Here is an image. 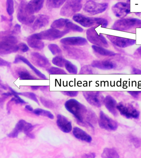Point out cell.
<instances>
[{
	"instance_id": "44dd1931",
	"label": "cell",
	"mask_w": 141,
	"mask_h": 158,
	"mask_svg": "<svg viewBox=\"0 0 141 158\" xmlns=\"http://www.w3.org/2000/svg\"><path fill=\"white\" fill-rule=\"evenodd\" d=\"M50 18L48 16L40 15L35 17L33 23L32 29L34 31L39 30L48 25Z\"/></svg>"
},
{
	"instance_id": "7dc6e473",
	"label": "cell",
	"mask_w": 141,
	"mask_h": 158,
	"mask_svg": "<svg viewBox=\"0 0 141 158\" xmlns=\"http://www.w3.org/2000/svg\"><path fill=\"white\" fill-rule=\"evenodd\" d=\"M132 73L135 74H141V70L138 69L133 68L132 69Z\"/></svg>"
},
{
	"instance_id": "681fc988",
	"label": "cell",
	"mask_w": 141,
	"mask_h": 158,
	"mask_svg": "<svg viewBox=\"0 0 141 158\" xmlns=\"http://www.w3.org/2000/svg\"><path fill=\"white\" fill-rule=\"evenodd\" d=\"M25 108L27 109V110H28V111H33V110H34L33 108L32 107V106H31L30 105H26V106H25Z\"/></svg>"
},
{
	"instance_id": "ac0fdd59",
	"label": "cell",
	"mask_w": 141,
	"mask_h": 158,
	"mask_svg": "<svg viewBox=\"0 0 141 158\" xmlns=\"http://www.w3.org/2000/svg\"><path fill=\"white\" fill-rule=\"evenodd\" d=\"M60 43L65 46H82L86 45L88 41L86 39L81 37H71L61 39Z\"/></svg>"
},
{
	"instance_id": "d6a6232c",
	"label": "cell",
	"mask_w": 141,
	"mask_h": 158,
	"mask_svg": "<svg viewBox=\"0 0 141 158\" xmlns=\"http://www.w3.org/2000/svg\"><path fill=\"white\" fill-rule=\"evenodd\" d=\"M64 28L65 29L69 30V31H74L82 32L83 31V28L79 27V26L74 24L72 22L70 21L69 20L66 24Z\"/></svg>"
},
{
	"instance_id": "816d5d0a",
	"label": "cell",
	"mask_w": 141,
	"mask_h": 158,
	"mask_svg": "<svg viewBox=\"0 0 141 158\" xmlns=\"http://www.w3.org/2000/svg\"><path fill=\"white\" fill-rule=\"evenodd\" d=\"M18 1H20V2H22V1H23V0H18Z\"/></svg>"
},
{
	"instance_id": "d4e9b609",
	"label": "cell",
	"mask_w": 141,
	"mask_h": 158,
	"mask_svg": "<svg viewBox=\"0 0 141 158\" xmlns=\"http://www.w3.org/2000/svg\"><path fill=\"white\" fill-rule=\"evenodd\" d=\"M27 43L29 47L35 49H42L45 46L44 42L32 35L28 37L27 39Z\"/></svg>"
},
{
	"instance_id": "f1b7e54d",
	"label": "cell",
	"mask_w": 141,
	"mask_h": 158,
	"mask_svg": "<svg viewBox=\"0 0 141 158\" xmlns=\"http://www.w3.org/2000/svg\"><path fill=\"white\" fill-rule=\"evenodd\" d=\"M104 158H118L119 156L115 149L112 148H106L104 149L101 155Z\"/></svg>"
},
{
	"instance_id": "9c48e42d",
	"label": "cell",
	"mask_w": 141,
	"mask_h": 158,
	"mask_svg": "<svg viewBox=\"0 0 141 158\" xmlns=\"http://www.w3.org/2000/svg\"><path fill=\"white\" fill-rule=\"evenodd\" d=\"M83 94L86 100L92 106L100 107L103 105L105 98L100 92L84 91Z\"/></svg>"
},
{
	"instance_id": "ffe728a7",
	"label": "cell",
	"mask_w": 141,
	"mask_h": 158,
	"mask_svg": "<svg viewBox=\"0 0 141 158\" xmlns=\"http://www.w3.org/2000/svg\"><path fill=\"white\" fill-rule=\"evenodd\" d=\"M44 1L45 0H31L26 6L27 12L30 15L38 13L43 8Z\"/></svg>"
},
{
	"instance_id": "52a82bcc",
	"label": "cell",
	"mask_w": 141,
	"mask_h": 158,
	"mask_svg": "<svg viewBox=\"0 0 141 158\" xmlns=\"http://www.w3.org/2000/svg\"><path fill=\"white\" fill-rule=\"evenodd\" d=\"M141 24L140 19L134 18H122L115 22L112 29L116 30L126 31Z\"/></svg>"
},
{
	"instance_id": "7a4b0ae2",
	"label": "cell",
	"mask_w": 141,
	"mask_h": 158,
	"mask_svg": "<svg viewBox=\"0 0 141 158\" xmlns=\"http://www.w3.org/2000/svg\"><path fill=\"white\" fill-rule=\"evenodd\" d=\"M73 20L85 27H90L101 25L102 27H106L108 22L103 18H91L81 14H76L73 16Z\"/></svg>"
},
{
	"instance_id": "30bf717a",
	"label": "cell",
	"mask_w": 141,
	"mask_h": 158,
	"mask_svg": "<svg viewBox=\"0 0 141 158\" xmlns=\"http://www.w3.org/2000/svg\"><path fill=\"white\" fill-rule=\"evenodd\" d=\"M108 7V4L107 3H97L89 0L85 4L83 10L86 13L92 15H95L103 13Z\"/></svg>"
},
{
	"instance_id": "7c38bea8",
	"label": "cell",
	"mask_w": 141,
	"mask_h": 158,
	"mask_svg": "<svg viewBox=\"0 0 141 158\" xmlns=\"http://www.w3.org/2000/svg\"><path fill=\"white\" fill-rule=\"evenodd\" d=\"M26 3L23 1L20 3L18 8L17 18L22 24L27 25L34 23L35 17L33 15H30L27 13L26 8Z\"/></svg>"
},
{
	"instance_id": "bcb514c9",
	"label": "cell",
	"mask_w": 141,
	"mask_h": 158,
	"mask_svg": "<svg viewBox=\"0 0 141 158\" xmlns=\"http://www.w3.org/2000/svg\"><path fill=\"white\" fill-rule=\"evenodd\" d=\"M21 30V26L19 24H16L15 26L14 30H13V32L14 34H19Z\"/></svg>"
},
{
	"instance_id": "5b68a950",
	"label": "cell",
	"mask_w": 141,
	"mask_h": 158,
	"mask_svg": "<svg viewBox=\"0 0 141 158\" xmlns=\"http://www.w3.org/2000/svg\"><path fill=\"white\" fill-rule=\"evenodd\" d=\"M69 32V30L66 29L64 30L60 31L57 29L52 28V29L40 32L37 34H32V35L37 39L40 40L54 41L62 38L64 35L68 34Z\"/></svg>"
},
{
	"instance_id": "4fadbf2b",
	"label": "cell",
	"mask_w": 141,
	"mask_h": 158,
	"mask_svg": "<svg viewBox=\"0 0 141 158\" xmlns=\"http://www.w3.org/2000/svg\"><path fill=\"white\" fill-rule=\"evenodd\" d=\"M112 11L116 17L122 19L131 13V7L128 3L119 2L113 6Z\"/></svg>"
},
{
	"instance_id": "603a6c76",
	"label": "cell",
	"mask_w": 141,
	"mask_h": 158,
	"mask_svg": "<svg viewBox=\"0 0 141 158\" xmlns=\"http://www.w3.org/2000/svg\"><path fill=\"white\" fill-rule=\"evenodd\" d=\"M19 62H23L26 64L27 65L35 72V74H36L38 77H40V78H42L43 79H44V80H47V78L45 77V75L43 74L40 71H39V70H38L36 68H35L34 66H33L27 59L26 58L23 57V56L18 55V56H16V57H15V60L14 62V63H17Z\"/></svg>"
},
{
	"instance_id": "b9f144b4",
	"label": "cell",
	"mask_w": 141,
	"mask_h": 158,
	"mask_svg": "<svg viewBox=\"0 0 141 158\" xmlns=\"http://www.w3.org/2000/svg\"><path fill=\"white\" fill-rule=\"evenodd\" d=\"M18 47H19V50H21L23 52H27L29 50L28 46L25 44L24 43H21L19 44L18 45Z\"/></svg>"
},
{
	"instance_id": "f907efd6",
	"label": "cell",
	"mask_w": 141,
	"mask_h": 158,
	"mask_svg": "<svg viewBox=\"0 0 141 158\" xmlns=\"http://www.w3.org/2000/svg\"><path fill=\"white\" fill-rule=\"evenodd\" d=\"M40 88V86H31V89L33 90H36L39 89V88Z\"/></svg>"
},
{
	"instance_id": "f6af8a7d",
	"label": "cell",
	"mask_w": 141,
	"mask_h": 158,
	"mask_svg": "<svg viewBox=\"0 0 141 158\" xmlns=\"http://www.w3.org/2000/svg\"><path fill=\"white\" fill-rule=\"evenodd\" d=\"M128 93L134 98H137L141 91H128Z\"/></svg>"
},
{
	"instance_id": "f35d334b",
	"label": "cell",
	"mask_w": 141,
	"mask_h": 158,
	"mask_svg": "<svg viewBox=\"0 0 141 158\" xmlns=\"http://www.w3.org/2000/svg\"><path fill=\"white\" fill-rule=\"evenodd\" d=\"M6 10L10 16H12L14 13V3L13 0H6Z\"/></svg>"
},
{
	"instance_id": "2e32d148",
	"label": "cell",
	"mask_w": 141,
	"mask_h": 158,
	"mask_svg": "<svg viewBox=\"0 0 141 158\" xmlns=\"http://www.w3.org/2000/svg\"><path fill=\"white\" fill-rule=\"evenodd\" d=\"M31 59L33 63L37 67L46 68L51 65L48 59L38 52H32L31 54Z\"/></svg>"
},
{
	"instance_id": "c3c4849f",
	"label": "cell",
	"mask_w": 141,
	"mask_h": 158,
	"mask_svg": "<svg viewBox=\"0 0 141 158\" xmlns=\"http://www.w3.org/2000/svg\"><path fill=\"white\" fill-rule=\"evenodd\" d=\"M135 53L136 54L141 57V46H140V47L138 49H137Z\"/></svg>"
},
{
	"instance_id": "8fae6325",
	"label": "cell",
	"mask_w": 141,
	"mask_h": 158,
	"mask_svg": "<svg viewBox=\"0 0 141 158\" xmlns=\"http://www.w3.org/2000/svg\"><path fill=\"white\" fill-rule=\"evenodd\" d=\"M98 124L100 128L108 131H116L118 127L117 122L102 111L100 112Z\"/></svg>"
},
{
	"instance_id": "ab89813d",
	"label": "cell",
	"mask_w": 141,
	"mask_h": 158,
	"mask_svg": "<svg viewBox=\"0 0 141 158\" xmlns=\"http://www.w3.org/2000/svg\"><path fill=\"white\" fill-rule=\"evenodd\" d=\"M40 101L42 105L45 107L49 109H53L55 108V105L52 101L45 98L41 97Z\"/></svg>"
},
{
	"instance_id": "484cf974",
	"label": "cell",
	"mask_w": 141,
	"mask_h": 158,
	"mask_svg": "<svg viewBox=\"0 0 141 158\" xmlns=\"http://www.w3.org/2000/svg\"><path fill=\"white\" fill-rule=\"evenodd\" d=\"M27 123V122L24 120H21L16 125L13 130L9 135H8V136L12 138H17L19 133L24 131Z\"/></svg>"
},
{
	"instance_id": "ee69618b",
	"label": "cell",
	"mask_w": 141,
	"mask_h": 158,
	"mask_svg": "<svg viewBox=\"0 0 141 158\" xmlns=\"http://www.w3.org/2000/svg\"><path fill=\"white\" fill-rule=\"evenodd\" d=\"M95 156L96 154L95 153L91 152L83 154L82 157L83 158H95Z\"/></svg>"
},
{
	"instance_id": "83f0119b",
	"label": "cell",
	"mask_w": 141,
	"mask_h": 158,
	"mask_svg": "<svg viewBox=\"0 0 141 158\" xmlns=\"http://www.w3.org/2000/svg\"><path fill=\"white\" fill-rule=\"evenodd\" d=\"M66 1V0H46V7L50 10L59 8Z\"/></svg>"
},
{
	"instance_id": "d590c367",
	"label": "cell",
	"mask_w": 141,
	"mask_h": 158,
	"mask_svg": "<svg viewBox=\"0 0 141 158\" xmlns=\"http://www.w3.org/2000/svg\"><path fill=\"white\" fill-rule=\"evenodd\" d=\"M67 60L60 56H57L54 57L52 60V63L55 65L60 67H64L65 63Z\"/></svg>"
},
{
	"instance_id": "8992f818",
	"label": "cell",
	"mask_w": 141,
	"mask_h": 158,
	"mask_svg": "<svg viewBox=\"0 0 141 158\" xmlns=\"http://www.w3.org/2000/svg\"><path fill=\"white\" fill-rule=\"evenodd\" d=\"M97 27H92L86 31V36L88 41L95 46L103 48L109 47V44L105 37L101 34H98L95 30Z\"/></svg>"
},
{
	"instance_id": "1f68e13d",
	"label": "cell",
	"mask_w": 141,
	"mask_h": 158,
	"mask_svg": "<svg viewBox=\"0 0 141 158\" xmlns=\"http://www.w3.org/2000/svg\"><path fill=\"white\" fill-rule=\"evenodd\" d=\"M10 90L12 94H18V95H22L23 96H25L26 97L28 98L31 99V100H33L35 102H36L38 105H39V100H38L37 98L36 97V95L33 93L27 92L23 93H18L14 91L13 89L10 88Z\"/></svg>"
},
{
	"instance_id": "e0dca14e",
	"label": "cell",
	"mask_w": 141,
	"mask_h": 158,
	"mask_svg": "<svg viewBox=\"0 0 141 158\" xmlns=\"http://www.w3.org/2000/svg\"><path fill=\"white\" fill-rule=\"evenodd\" d=\"M57 117L56 123L60 130L64 133H70L72 129V124L70 121L62 115L58 114Z\"/></svg>"
},
{
	"instance_id": "7402d4cb",
	"label": "cell",
	"mask_w": 141,
	"mask_h": 158,
	"mask_svg": "<svg viewBox=\"0 0 141 158\" xmlns=\"http://www.w3.org/2000/svg\"><path fill=\"white\" fill-rule=\"evenodd\" d=\"M104 104L108 110L114 116H118V113L116 108L117 103L114 98L110 95H107L105 98Z\"/></svg>"
},
{
	"instance_id": "5bb4252c",
	"label": "cell",
	"mask_w": 141,
	"mask_h": 158,
	"mask_svg": "<svg viewBox=\"0 0 141 158\" xmlns=\"http://www.w3.org/2000/svg\"><path fill=\"white\" fill-rule=\"evenodd\" d=\"M108 39L115 46L122 48H125L135 44L136 41L133 39H126L114 35H106Z\"/></svg>"
},
{
	"instance_id": "d6986e66",
	"label": "cell",
	"mask_w": 141,
	"mask_h": 158,
	"mask_svg": "<svg viewBox=\"0 0 141 158\" xmlns=\"http://www.w3.org/2000/svg\"><path fill=\"white\" fill-rule=\"evenodd\" d=\"M91 66L94 68L102 70H111L117 67L116 62L110 60H95L92 62Z\"/></svg>"
},
{
	"instance_id": "8d00e7d4",
	"label": "cell",
	"mask_w": 141,
	"mask_h": 158,
	"mask_svg": "<svg viewBox=\"0 0 141 158\" xmlns=\"http://www.w3.org/2000/svg\"><path fill=\"white\" fill-rule=\"evenodd\" d=\"M47 72L49 74L52 75H64L67 74V73L64 70L56 67H51L48 69Z\"/></svg>"
},
{
	"instance_id": "ba28073f",
	"label": "cell",
	"mask_w": 141,
	"mask_h": 158,
	"mask_svg": "<svg viewBox=\"0 0 141 158\" xmlns=\"http://www.w3.org/2000/svg\"><path fill=\"white\" fill-rule=\"evenodd\" d=\"M116 108L122 116L128 119H138L139 118V111L131 104L120 102L117 104Z\"/></svg>"
},
{
	"instance_id": "f546056e",
	"label": "cell",
	"mask_w": 141,
	"mask_h": 158,
	"mask_svg": "<svg viewBox=\"0 0 141 158\" xmlns=\"http://www.w3.org/2000/svg\"><path fill=\"white\" fill-rule=\"evenodd\" d=\"M33 113L37 116H41L48 118L51 119H53L54 116L51 111L40 108H37L33 110Z\"/></svg>"
},
{
	"instance_id": "4dcf8cb0",
	"label": "cell",
	"mask_w": 141,
	"mask_h": 158,
	"mask_svg": "<svg viewBox=\"0 0 141 158\" xmlns=\"http://www.w3.org/2000/svg\"><path fill=\"white\" fill-rule=\"evenodd\" d=\"M69 19L61 18L54 21L51 24L52 28L56 29H62L65 27L66 24L69 21Z\"/></svg>"
},
{
	"instance_id": "9a60e30c",
	"label": "cell",
	"mask_w": 141,
	"mask_h": 158,
	"mask_svg": "<svg viewBox=\"0 0 141 158\" xmlns=\"http://www.w3.org/2000/svg\"><path fill=\"white\" fill-rule=\"evenodd\" d=\"M62 49L67 57L74 60H82L86 56L84 51L79 49L68 46H62Z\"/></svg>"
},
{
	"instance_id": "3957f363",
	"label": "cell",
	"mask_w": 141,
	"mask_h": 158,
	"mask_svg": "<svg viewBox=\"0 0 141 158\" xmlns=\"http://www.w3.org/2000/svg\"><path fill=\"white\" fill-rule=\"evenodd\" d=\"M18 40L14 36L8 35L0 38V54H7L19 50Z\"/></svg>"
},
{
	"instance_id": "6da1fadb",
	"label": "cell",
	"mask_w": 141,
	"mask_h": 158,
	"mask_svg": "<svg viewBox=\"0 0 141 158\" xmlns=\"http://www.w3.org/2000/svg\"><path fill=\"white\" fill-rule=\"evenodd\" d=\"M66 110L75 116L79 123L83 124L88 114L87 107L74 99H70L64 105Z\"/></svg>"
},
{
	"instance_id": "e575fe53",
	"label": "cell",
	"mask_w": 141,
	"mask_h": 158,
	"mask_svg": "<svg viewBox=\"0 0 141 158\" xmlns=\"http://www.w3.org/2000/svg\"><path fill=\"white\" fill-rule=\"evenodd\" d=\"M66 69L69 73L72 74H77L78 72V68L77 66L73 64L72 62L68 60L66 61L64 64Z\"/></svg>"
},
{
	"instance_id": "836d02e7",
	"label": "cell",
	"mask_w": 141,
	"mask_h": 158,
	"mask_svg": "<svg viewBox=\"0 0 141 158\" xmlns=\"http://www.w3.org/2000/svg\"><path fill=\"white\" fill-rule=\"evenodd\" d=\"M20 80H36V78L33 77L27 70H22L18 72Z\"/></svg>"
},
{
	"instance_id": "7bdbcfd3",
	"label": "cell",
	"mask_w": 141,
	"mask_h": 158,
	"mask_svg": "<svg viewBox=\"0 0 141 158\" xmlns=\"http://www.w3.org/2000/svg\"><path fill=\"white\" fill-rule=\"evenodd\" d=\"M62 94L70 97H75L77 96L78 94V91H62Z\"/></svg>"
},
{
	"instance_id": "74e56055",
	"label": "cell",
	"mask_w": 141,
	"mask_h": 158,
	"mask_svg": "<svg viewBox=\"0 0 141 158\" xmlns=\"http://www.w3.org/2000/svg\"><path fill=\"white\" fill-rule=\"evenodd\" d=\"M49 49L53 55H60L62 53L60 48L57 45L51 44L48 46Z\"/></svg>"
},
{
	"instance_id": "cb8c5ba5",
	"label": "cell",
	"mask_w": 141,
	"mask_h": 158,
	"mask_svg": "<svg viewBox=\"0 0 141 158\" xmlns=\"http://www.w3.org/2000/svg\"><path fill=\"white\" fill-rule=\"evenodd\" d=\"M73 134L76 138L80 140L88 143L92 142V138L91 136L78 127H75L73 128Z\"/></svg>"
},
{
	"instance_id": "277c9868",
	"label": "cell",
	"mask_w": 141,
	"mask_h": 158,
	"mask_svg": "<svg viewBox=\"0 0 141 158\" xmlns=\"http://www.w3.org/2000/svg\"><path fill=\"white\" fill-rule=\"evenodd\" d=\"M82 7V0H67L61 8L60 14L62 16L70 17L80 11Z\"/></svg>"
},
{
	"instance_id": "60d3db41",
	"label": "cell",
	"mask_w": 141,
	"mask_h": 158,
	"mask_svg": "<svg viewBox=\"0 0 141 158\" xmlns=\"http://www.w3.org/2000/svg\"><path fill=\"white\" fill-rule=\"evenodd\" d=\"M80 74H93V69L91 67L89 66H83L81 69Z\"/></svg>"
},
{
	"instance_id": "4316f807",
	"label": "cell",
	"mask_w": 141,
	"mask_h": 158,
	"mask_svg": "<svg viewBox=\"0 0 141 158\" xmlns=\"http://www.w3.org/2000/svg\"><path fill=\"white\" fill-rule=\"evenodd\" d=\"M93 50L101 56H113L115 55V53L112 51L106 49L103 47L93 45L92 46Z\"/></svg>"
}]
</instances>
